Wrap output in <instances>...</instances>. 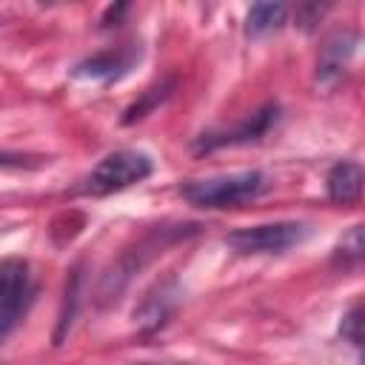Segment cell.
Masks as SVG:
<instances>
[{
    "label": "cell",
    "instance_id": "cell-1",
    "mask_svg": "<svg viewBox=\"0 0 365 365\" xmlns=\"http://www.w3.org/2000/svg\"><path fill=\"white\" fill-rule=\"evenodd\" d=\"M268 191V177L262 171H237L220 177L188 180L180 185L182 200L197 208H237Z\"/></svg>",
    "mask_w": 365,
    "mask_h": 365
},
{
    "label": "cell",
    "instance_id": "cell-2",
    "mask_svg": "<svg viewBox=\"0 0 365 365\" xmlns=\"http://www.w3.org/2000/svg\"><path fill=\"white\" fill-rule=\"evenodd\" d=\"M154 171V160L145 151H134V148H120L106 154L91 174L83 180V194L91 197H106L123 188H131L134 182H143L145 177H151Z\"/></svg>",
    "mask_w": 365,
    "mask_h": 365
},
{
    "label": "cell",
    "instance_id": "cell-3",
    "mask_svg": "<svg viewBox=\"0 0 365 365\" xmlns=\"http://www.w3.org/2000/svg\"><path fill=\"white\" fill-rule=\"evenodd\" d=\"M308 237H311L308 222L282 220V222L237 228L225 237V245L240 257H259V254H285L288 248L302 245Z\"/></svg>",
    "mask_w": 365,
    "mask_h": 365
},
{
    "label": "cell",
    "instance_id": "cell-4",
    "mask_svg": "<svg viewBox=\"0 0 365 365\" xmlns=\"http://www.w3.org/2000/svg\"><path fill=\"white\" fill-rule=\"evenodd\" d=\"M279 120V106L277 103H268L262 106L259 111H254L242 125L231 128V131H211V134H202L197 143H194V151H214V148H225V145H248V143H257L262 140Z\"/></svg>",
    "mask_w": 365,
    "mask_h": 365
},
{
    "label": "cell",
    "instance_id": "cell-5",
    "mask_svg": "<svg viewBox=\"0 0 365 365\" xmlns=\"http://www.w3.org/2000/svg\"><path fill=\"white\" fill-rule=\"evenodd\" d=\"M356 46H359V34L351 31V29H342V31H334L322 48H319V57H317V86L322 88H334L342 74L348 71L354 54H356Z\"/></svg>",
    "mask_w": 365,
    "mask_h": 365
},
{
    "label": "cell",
    "instance_id": "cell-6",
    "mask_svg": "<svg viewBox=\"0 0 365 365\" xmlns=\"http://www.w3.org/2000/svg\"><path fill=\"white\" fill-rule=\"evenodd\" d=\"M34 294L37 288L31 285L29 262L17 257L0 259V314L23 317L34 302Z\"/></svg>",
    "mask_w": 365,
    "mask_h": 365
},
{
    "label": "cell",
    "instance_id": "cell-7",
    "mask_svg": "<svg viewBox=\"0 0 365 365\" xmlns=\"http://www.w3.org/2000/svg\"><path fill=\"white\" fill-rule=\"evenodd\" d=\"M137 60V51L134 48H123V51H103V54H94L83 63H77L71 68V77L77 80H91V83H114L120 77H125L131 71Z\"/></svg>",
    "mask_w": 365,
    "mask_h": 365
},
{
    "label": "cell",
    "instance_id": "cell-8",
    "mask_svg": "<svg viewBox=\"0 0 365 365\" xmlns=\"http://www.w3.org/2000/svg\"><path fill=\"white\" fill-rule=\"evenodd\" d=\"M325 188H328V197L339 205L356 202L362 194V165L354 160L336 163L325 177Z\"/></svg>",
    "mask_w": 365,
    "mask_h": 365
},
{
    "label": "cell",
    "instance_id": "cell-9",
    "mask_svg": "<svg viewBox=\"0 0 365 365\" xmlns=\"http://www.w3.org/2000/svg\"><path fill=\"white\" fill-rule=\"evenodd\" d=\"M288 17V6L282 3H257L245 14V34L251 40H259L271 31H277Z\"/></svg>",
    "mask_w": 365,
    "mask_h": 365
},
{
    "label": "cell",
    "instance_id": "cell-10",
    "mask_svg": "<svg viewBox=\"0 0 365 365\" xmlns=\"http://www.w3.org/2000/svg\"><path fill=\"white\" fill-rule=\"evenodd\" d=\"M171 305H174V294H165V288L160 285V299H157V294H148L143 308H140V314H134V317L145 328H160L165 322V317L171 314Z\"/></svg>",
    "mask_w": 365,
    "mask_h": 365
},
{
    "label": "cell",
    "instance_id": "cell-11",
    "mask_svg": "<svg viewBox=\"0 0 365 365\" xmlns=\"http://www.w3.org/2000/svg\"><path fill=\"white\" fill-rule=\"evenodd\" d=\"M168 88H171V83H163V86H154V88H148L145 91V97H143V103H134L128 111H125V117H123V123H134V120H140V117H145L157 103H163L165 97H168Z\"/></svg>",
    "mask_w": 365,
    "mask_h": 365
},
{
    "label": "cell",
    "instance_id": "cell-12",
    "mask_svg": "<svg viewBox=\"0 0 365 365\" xmlns=\"http://www.w3.org/2000/svg\"><path fill=\"white\" fill-rule=\"evenodd\" d=\"M336 251H339V257H342L345 262H356V259L362 257V251H365L362 225H351V228H348V234H342V240H339Z\"/></svg>",
    "mask_w": 365,
    "mask_h": 365
},
{
    "label": "cell",
    "instance_id": "cell-13",
    "mask_svg": "<svg viewBox=\"0 0 365 365\" xmlns=\"http://www.w3.org/2000/svg\"><path fill=\"white\" fill-rule=\"evenodd\" d=\"M339 334H342V339H348L351 345H362V305H359V302H354V305L348 308V314L342 317Z\"/></svg>",
    "mask_w": 365,
    "mask_h": 365
},
{
    "label": "cell",
    "instance_id": "cell-14",
    "mask_svg": "<svg viewBox=\"0 0 365 365\" xmlns=\"http://www.w3.org/2000/svg\"><path fill=\"white\" fill-rule=\"evenodd\" d=\"M23 165H37V163H31V157L17 151H0V168H23Z\"/></svg>",
    "mask_w": 365,
    "mask_h": 365
},
{
    "label": "cell",
    "instance_id": "cell-15",
    "mask_svg": "<svg viewBox=\"0 0 365 365\" xmlns=\"http://www.w3.org/2000/svg\"><path fill=\"white\" fill-rule=\"evenodd\" d=\"M17 322H20V317H11V314H0V342L17 328Z\"/></svg>",
    "mask_w": 365,
    "mask_h": 365
}]
</instances>
